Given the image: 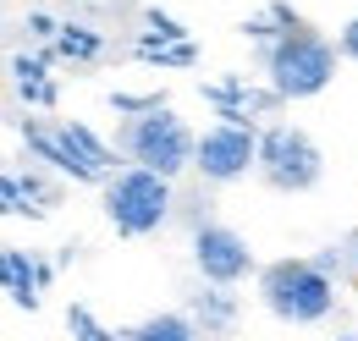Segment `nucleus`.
I'll list each match as a JSON object with an SVG mask.
<instances>
[{"instance_id": "1", "label": "nucleus", "mask_w": 358, "mask_h": 341, "mask_svg": "<svg viewBox=\"0 0 358 341\" xmlns=\"http://www.w3.org/2000/svg\"><path fill=\"white\" fill-rule=\"evenodd\" d=\"M336 61H342L336 39H325V34L309 28V22L287 28L275 44H259V72H265V83L275 88L287 105L320 99L325 88L336 83Z\"/></svg>"}, {"instance_id": "2", "label": "nucleus", "mask_w": 358, "mask_h": 341, "mask_svg": "<svg viewBox=\"0 0 358 341\" xmlns=\"http://www.w3.org/2000/svg\"><path fill=\"white\" fill-rule=\"evenodd\" d=\"M99 210L116 226V237H155L177 215V182L127 160L99 182Z\"/></svg>"}, {"instance_id": "3", "label": "nucleus", "mask_w": 358, "mask_h": 341, "mask_svg": "<svg viewBox=\"0 0 358 341\" xmlns=\"http://www.w3.org/2000/svg\"><path fill=\"white\" fill-rule=\"evenodd\" d=\"M259 303L281 325H320L336 314V275L314 259H270L259 264Z\"/></svg>"}, {"instance_id": "4", "label": "nucleus", "mask_w": 358, "mask_h": 341, "mask_svg": "<svg viewBox=\"0 0 358 341\" xmlns=\"http://www.w3.org/2000/svg\"><path fill=\"white\" fill-rule=\"evenodd\" d=\"M116 149H122V160L149 166V170H160V176L177 182L182 170H193L199 132L187 127L177 110H171V99H166V105H155V110H143V116H122V127H116Z\"/></svg>"}, {"instance_id": "5", "label": "nucleus", "mask_w": 358, "mask_h": 341, "mask_svg": "<svg viewBox=\"0 0 358 341\" xmlns=\"http://www.w3.org/2000/svg\"><path fill=\"white\" fill-rule=\"evenodd\" d=\"M325 176V154L298 122H265L259 127V182L275 193H314Z\"/></svg>"}, {"instance_id": "6", "label": "nucleus", "mask_w": 358, "mask_h": 341, "mask_svg": "<svg viewBox=\"0 0 358 341\" xmlns=\"http://www.w3.org/2000/svg\"><path fill=\"white\" fill-rule=\"evenodd\" d=\"M193 170L210 182V187H231L243 182L248 170H259V127H237V122H210L199 132V149H193Z\"/></svg>"}, {"instance_id": "7", "label": "nucleus", "mask_w": 358, "mask_h": 341, "mask_svg": "<svg viewBox=\"0 0 358 341\" xmlns=\"http://www.w3.org/2000/svg\"><path fill=\"white\" fill-rule=\"evenodd\" d=\"M193 270H199V281L243 286L254 275V248H248V237L237 226L204 220V226H193Z\"/></svg>"}, {"instance_id": "8", "label": "nucleus", "mask_w": 358, "mask_h": 341, "mask_svg": "<svg viewBox=\"0 0 358 341\" xmlns=\"http://www.w3.org/2000/svg\"><path fill=\"white\" fill-rule=\"evenodd\" d=\"M199 99L237 127H265V116H275L287 99L270 83H248V78H221V83H199Z\"/></svg>"}, {"instance_id": "9", "label": "nucleus", "mask_w": 358, "mask_h": 341, "mask_svg": "<svg viewBox=\"0 0 358 341\" xmlns=\"http://www.w3.org/2000/svg\"><path fill=\"white\" fill-rule=\"evenodd\" d=\"M17 132H22V143H28V154L39 160V166L61 170L66 182H89V187H99L105 182V170L83 166L78 154H66V143H61V132H55V122H34V116H22L17 122Z\"/></svg>"}, {"instance_id": "10", "label": "nucleus", "mask_w": 358, "mask_h": 341, "mask_svg": "<svg viewBox=\"0 0 358 341\" xmlns=\"http://www.w3.org/2000/svg\"><path fill=\"white\" fill-rule=\"evenodd\" d=\"M187 314L199 319V331L210 341L237 336V319H243V303L231 286H215V281H199V292H187Z\"/></svg>"}, {"instance_id": "11", "label": "nucleus", "mask_w": 358, "mask_h": 341, "mask_svg": "<svg viewBox=\"0 0 358 341\" xmlns=\"http://www.w3.org/2000/svg\"><path fill=\"white\" fill-rule=\"evenodd\" d=\"M0 275H6V298L28 314H39L45 303V281H39V259L28 248H0Z\"/></svg>"}, {"instance_id": "12", "label": "nucleus", "mask_w": 358, "mask_h": 341, "mask_svg": "<svg viewBox=\"0 0 358 341\" xmlns=\"http://www.w3.org/2000/svg\"><path fill=\"white\" fill-rule=\"evenodd\" d=\"M55 132H61V143H66V154H78L83 166L105 170V176H110L116 166H127V160H116L122 149H116V143H105V138H99V132H94L89 122H72V116H61V122H55Z\"/></svg>"}, {"instance_id": "13", "label": "nucleus", "mask_w": 358, "mask_h": 341, "mask_svg": "<svg viewBox=\"0 0 358 341\" xmlns=\"http://www.w3.org/2000/svg\"><path fill=\"white\" fill-rule=\"evenodd\" d=\"M127 341H204L199 331V319L187 314V308H166V314H149V319H138Z\"/></svg>"}, {"instance_id": "14", "label": "nucleus", "mask_w": 358, "mask_h": 341, "mask_svg": "<svg viewBox=\"0 0 358 341\" xmlns=\"http://www.w3.org/2000/svg\"><path fill=\"white\" fill-rule=\"evenodd\" d=\"M133 55L166 72V66H193V61H199V44H193V39H160V34L143 28V34L133 39Z\"/></svg>"}, {"instance_id": "15", "label": "nucleus", "mask_w": 358, "mask_h": 341, "mask_svg": "<svg viewBox=\"0 0 358 341\" xmlns=\"http://www.w3.org/2000/svg\"><path fill=\"white\" fill-rule=\"evenodd\" d=\"M50 55H66V61H99L110 44H105V34L99 28H89V22H61V39L45 44Z\"/></svg>"}, {"instance_id": "16", "label": "nucleus", "mask_w": 358, "mask_h": 341, "mask_svg": "<svg viewBox=\"0 0 358 341\" xmlns=\"http://www.w3.org/2000/svg\"><path fill=\"white\" fill-rule=\"evenodd\" d=\"M61 170H50V166H28L22 170V187H28V204H34V220H45L55 204H61Z\"/></svg>"}, {"instance_id": "17", "label": "nucleus", "mask_w": 358, "mask_h": 341, "mask_svg": "<svg viewBox=\"0 0 358 341\" xmlns=\"http://www.w3.org/2000/svg\"><path fill=\"white\" fill-rule=\"evenodd\" d=\"M66 336L72 341H127V331L99 325V314H94L89 303H66Z\"/></svg>"}, {"instance_id": "18", "label": "nucleus", "mask_w": 358, "mask_h": 341, "mask_svg": "<svg viewBox=\"0 0 358 341\" xmlns=\"http://www.w3.org/2000/svg\"><path fill=\"white\" fill-rule=\"evenodd\" d=\"M237 34H243V39H254V44H275L281 39V34H287V22H281V17H275V11H254V17H243V22H237Z\"/></svg>"}, {"instance_id": "19", "label": "nucleus", "mask_w": 358, "mask_h": 341, "mask_svg": "<svg viewBox=\"0 0 358 341\" xmlns=\"http://www.w3.org/2000/svg\"><path fill=\"white\" fill-rule=\"evenodd\" d=\"M50 61H55L50 50H39V55H22L17 50L11 55V83H50Z\"/></svg>"}, {"instance_id": "20", "label": "nucleus", "mask_w": 358, "mask_h": 341, "mask_svg": "<svg viewBox=\"0 0 358 341\" xmlns=\"http://www.w3.org/2000/svg\"><path fill=\"white\" fill-rule=\"evenodd\" d=\"M309 259L320 264V270H325V275H336V281H342L348 270L358 275V264H353V242H331V248H320V254H309Z\"/></svg>"}, {"instance_id": "21", "label": "nucleus", "mask_w": 358, "mask_h": 341, "mask_svg": "<svg viewBox=\"0 0 358 341\" xmlns=\"http://www.w3.org/2000/svg\"><path fill=\"white\" fill-rule=\"evenodd\" d=\"M0 210H6V215H28V220H34L28 187H22V170H6V182H0Z\"/></svg>"}, {"instance_id": "22", "label": "nucleus", "mask_w": 358, "mask_h": 341, "mask_svg": "<svg viewBox=\"0 0 358 341\" xmlns=\"http://www.w3.org/2000/svg\"><path fill=\"white\" fill-rule=\"evenodd\" d=\"M138 22H143L149 34H160V39H193L177 17H171V11H160V6H143V11H138Z\"/></svg>"}, {"instance_id": "23", "label": "nucleus", "mask_w": 358, "mask_h": 341, "mask_svg": "<svg viewBox=\"0 0 358 341\" xmlns=\"http://www.w3.org/2000/svg\"><path fill=\"white\" fill-rule=\"evenodd\" d=\"M155 105H166V94H127V88H110V110H116V116H143V110H155Z\"/></svg>"}, {"instance_id": "24", "label": "nucleus", "mask_w": 358, "mask_h": 341, "mask_svg": "<svg viewBox=\"0 0 358 341\" xmlns=\"http://www.w3.org/2000/svg\"><path fill=\"white\" fill-rule=\"evenodd\" d=\"M22 28H28L39 44H55V39H61V22H55L50 11H28V17H22Z\"/></svg>"}, {"instance_id": "25", "label": "nucleus", "mask_w": 358, "mask_h": 341, "mask_svg": "<svg viewBox=\"0 0 358 341\" xmlns=\"http://www.w3.org/2000/svg\"><path fill=\"white\" fill-rule=\"evenodd\" d=\"M17 99H22V105H39V110H50V105L61 99V88H55V83H17Z\"/></svg>"}, {"instance_id": "26", "label": "nucleus", "mask_w": 358, "mask_h": 341, "mask_svg": "<svg viewBox=\"0 0 358 341\" xmlns=\"http://www.w3.org/2000/svg\"><path fill=\"white\" fill-rule=\"evenodd\" d=\"M336 50H342V61L358 66V17H348V22L336 28Z\"/></svg>"}, {"instance_id": "27", "label": "nucleus", "mask_w": 358, "mask_h": 341, "mask_svg": "<svg viewBox=\"0 0 358 341\" xmlns=\"http://www.w3.org/2000/svg\"><path fill=\"white\" fill-rule=\"evenodd\" d=\"M265 6H270V11H275V17H281V22H287V28H298V22H303L292 0H265Z\"/></svg>"}, {"instance_id": "28", "label": "nucleus", "mask_w": 358, "mask_h": 341, "mask_svg": "<svg viewBox=\"0 0 358 341\" xmlns=\"http://www.w3.org/2000/svg\"><path fill=\"white\" fill-rule=\"evenodd\" d=\"M348 242H353V264H358V231H353V237H348Z\"/></svg>"}, {"instance_id": "29", "label": "nucleus", "mask_w": 358, "mask_h": 341, "mask_svg": "<svg viewBox=\"0 0 358 341\" xmlns=\"http://www.w3.org/2000/svg\"><path fill=\"white\" fill-rule=\"evenodd\" d=\"M331 341H358V336H331Z\"/></svg>"}]
</instances>
